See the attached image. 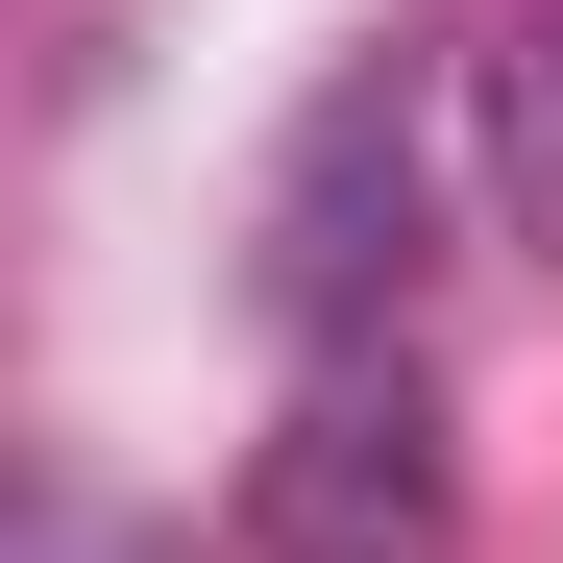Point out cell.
Returning a JSON list of instances; mask_svg holds the SVG:
<instances>
[{
    "mask_svg": "<svg viewBox=\"0 0 563 563\" xmlns=\"http://www.w3.org/2000/svg\"><path fill=\"white\" fill-rule=\"evenodd\" d=\"M417 269V123H393V74H343V99L295 123V172H269V319H367Z\"/></svg>",
    "mask_w": 563,
    "mask_h": 563,
    "instance_id": "obj_2",
    "label": "cell"
},
{
    "mask_svg": "<svg viewBox=\"0 0 563 563\" xmlns=\"http://www.w3.org/2000/svg\"><path fill=\"white\" fill-rule=\"evenodd\" d=\"M49 563H123V539H49Z\"/></svg>",
    "mask_w": 563,
    "mask_h": 563,
    "instance_id": "obj_4",
    "label": "cell"
},
{
    "mask_svg": "<svg viewBox=\"0 0 563 563\" xmlns=\"http://www.w3.org/2000/svg\"><path fill=\"white\" fill-rule=\"evenodd\" d=\"M490 172H515V221L563 245V25H539V49H490Z\"/></svg>",
    "mask_w": 563,
    "mask_h": 563,
    "instance_id": "obj_3",
    "label": "cell"
},
{
    "mask_svg": "<svg viewBox=\"0 0 563 563\" xmlns=\"http://www.w3.org/2000/svg\"><path fill=\"white\" fill-rule=\"evenodd\" d=\"M245 539H269V563H441V539H465L441 393H417V367H319V393L245 441Z\"/></svg>",
    "mask_w": 563,
    "mask_h": 563,
    "instance_id": "obj_1",
    "label": "cell"
}]
</instances>
